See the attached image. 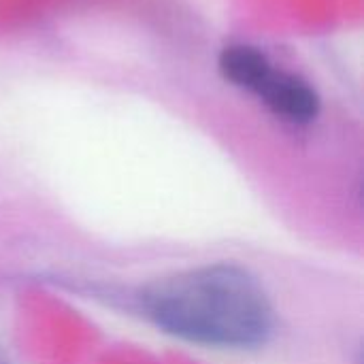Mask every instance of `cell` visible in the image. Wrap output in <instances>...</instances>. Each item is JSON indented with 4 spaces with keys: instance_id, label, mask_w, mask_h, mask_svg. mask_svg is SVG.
I'll use <instances>...</instances> for the list:
<instances>
[{
    "instance_id": "6da1fadb",
    "label": "cell",
    "mask_w": 364,
    "mask_h": 364,
    "mask_svg": "<svg viewBox=\"0 0 364 364\" xmlns=\"http://www.w3.org/2000/svg\"><path fill=\"white\" fill-rule=\"evenodd\" d=\"M143 316L162 333L220 350H254L275 331V309L256 275L230 262L156 279L139 292Z\"/></svg>"
},
{
    "instance_id": "7a4b0ae2",
    "label": "cell",
    "mask_w": 364,
    "mask_h": 364,
    "mask_svg": "<svg viewBox=\"0 0 364 364\" xmlns=\"http://www.w3.org/2000/svg\"><path fill=\"white\" fill-rule=\"evenodd\" d=\"M252 94H256L277 117L290 124H311L320 113L318 92L305 79L286 70L271 68Z\"/></svg>"
},
{
    "instance_id": "3957f363",
    "label": "cell",
    "mask_w": 364,
    "mask_h": 364,
    "mask_svg": "<svg viewBox=\"0 0 364 364\" xmlns=\"http://www.w3.org/2000/svg\"><path fill=\"white\" fill-rule=\"evenodd\" d=\"M218 68L228 83L254 92L273 64L260 49L252 45H228L220 53Z\"/></svg>"
},
{
    "instance_id": "277c9868",
    "label": "cell",
    "mask_w": 364,
    "mask_h": 364,
    "mask_svg": "<svg viewBox=\"0 0 364 364\" xmlns=\"http://www.w3.org/2000/svg\"><path fill=\"white\" fill-rule=\"evenodd\" d=\"M0 364H9V363H6V360H4V358H0Z\"/></svg>"
}]
</instances>
